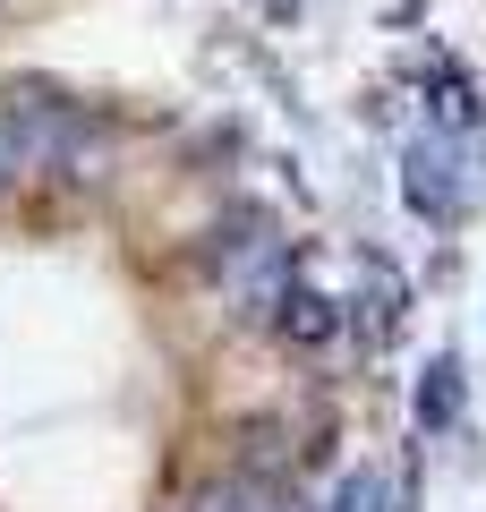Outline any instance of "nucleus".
<instances>
[{"mask_svg": "<svg viewBox=\"0 0 486 512\" xmlns=\"http://www.w3.org/2000/svg\"><path fill=\"white\" fill-rule=\"evenodd\" d=\"M77 146H86L77 103H60L52 86H0V171H9V180L60 171Z\"/></svg>", "mask_w": 486, "mask_h": 512, "instance_id": "nucleus-1", "label": "nucleus"}, {"mask_svg": "<svg viewBox=\"0 0 486 512\" xmlns=\"http://www.w3.org/2000/svg\"><path fill=\"white\" fill-rule=\"evenodd\" d=\"M214 282H222V299H231L239 316H273L290 299V239L273 231L265 214H239L231 231H222V248H214Z\"/></svg>", "mask_w": 486, "mask_h": 512, "instance_id": "nucleus-2", "label": "nucleus"}, {"mask_svg": "<svg viewBox=\"0 0 486 512\" xmlns=\"http://www.w3.org/2000/svg\"><path fill=\"white\" fill-rule=\"evenodd\" d=\"M401 197H410L418 222H461L469 205V163H461V128H444V137H418L410 154H401Z\"/></svg>", "mask_w": 486, "mask_h": 512, "instance_id": "nucleus-3", "label": "nucleus"}, {"mask_svg": "<svg viewBox=\"0 0 486 512\" xmlns=\"http://www.w3.org/2000/svg\"><path fill=\"white\" fill-rule=\"evenodd\" d=\"M461 402H469V376H461V359H427L418 367V436H444V427H461Z\"/></svg>", "mask_w": 486, "mask_h": 512, "instance_id": "nucleus-4", "label": "nucleus"}, {"mask_svg": "<svg viewBox=\"0 0 486 512\" xmlns=\"http://www.w3.org/2000/svg\"><path fill=\"white\" fill-rule=\"evenodd\" d=\"M273 325H282L290 350H324L333 333H342V299H324V291H307V282H290V299L273 308Z\"/></svg>", "mask_w": 486, "mask_h": 512, "instance_id": "nucleus-5", "label": "nucleus"}, {"mask_svg": "<svg viewBox=\"0 0 486 512\" xmlns=\"http://www.w3.org/2000/svg\"><path fill=\"white\" fill-rule=\"evenodd\" d=\"M180 512H290V504H282V487H273V478H256V470H222V478H205V487L188 495Z\"/></svg>", "mask_w": 486, "mask_h": 512, "instance_id": "nucleus-6", "label": "nucleus"}, {"mask_svg": "<svg viewBox=\"0 0 486 512\" xmlns=\"http://www.w3.org/2000/svg\"><path fill=\"white\" fill-rule=\"evenodd\" d=\"M393 316H401V274L384 265V256H367V282H359V325L384 342V333H393Z\"/></svg>", "mask_w": 486, "mask_h": 512, "instance_id": "nucleus-7", "label": "nucleus"}, {"mask_svg": "<svg viewBox=\"0 0 486 512\" xmlns=\"http://www.w3.org/2000/svg\"><path fill=\"white\" fill-rule=\"evenodd\" d=\"M0 180H9V171H0Z\"/></svg>", "mask_w": 486, "mask_h": 512, "instance_id": "nucleus-8", "label": "nucleus"}, {"mask_svg": "<svg viewBox=\"0 0 486 512\" xmlns=\"http://www.w3.org/2000/svg\"><path fill=\"white\" fill-rule=\"evenodd\" d=\"M282 9H290V0H282Z\"/></svg>", "mask_w": 486, "mask_h": 512, "instance_id": "nucleus-9", "label": "nucleus"}]
</instances>
